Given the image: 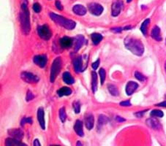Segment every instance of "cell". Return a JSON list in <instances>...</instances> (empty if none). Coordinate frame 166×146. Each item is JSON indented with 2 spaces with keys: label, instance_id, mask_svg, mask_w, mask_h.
<instances>
[{
  "label": "cell",
  "instance_id": "obj_34",
  "mask_svg": "<svg viewBox=\"0 0 166 146\" xmlns=\"http://www.w3.org/2000/svg\"><path fill=\"white\" fill-rule=\"evenodd\" d=\"M32 123H33V121H32V119L31 118H24L23 119L21 120V125L22 126H24L25 123L32 124Z\"/></svg>",
  "mask_w": 166,
  "mask_h": 146
},
{
  "label": "cell",
  "instance_id": "obj_9",
  "mask_svg": "<svg viewBox=\"0 0 166 146\" xmlns=\"http://www.w3.org/2000/svg\"><path fill=\"white\" fill-rule=\"evenodd\" d=\"M84 58L81 56H78V57L74 58L73 60L74 70H75V71L77 73H81V72L84 71V69H86V67H84Z\"/></svg>",
  "mask_w": 166,
  "mask_h": 146
},
{
  "label": "cell",
  "instance_id": "obj_8",
  "mask_svg": "<svg viewBox=\"0 0 166 146\" xmlns=\"http://www.w3.org/2000/svg\"><path fill=\"white\" fill-rule=\"evenodd\" d=\"M123 1L122 0H115L111 6L112 16L117 17L120 14L122 8H123Z\"/></svg>",
  "mask_w": 166,
  "mask_h": 146
},
{
  "label": "cell",
  "instance_id": "obj_12",
  "mask_svg": "<svg viewBox=\"0 0 166 146\" xmlns=\"http://www.w3.org/2000/svg\"><path fill=\"white\" fill-rule=\"evenodd\" d=\"M84 123L86 129L89 130L92 129L94 124V118L91 113H87L84 116Z\"/></svg>",
  "mask_w": 166,
  "mask_h": 146
},
{
  "label": "cell",
  "instance_id": "obj_10",
  "mask_svg": "<svg viewBox=\"0 0 166 146\" xmlns=\"http://www.w3.org/2000/svg\"><path fill=\"white\" fill-rule=\"evenodd\" d=\"M34 63L40 68H44L47 64L48 58L46 55H37L33 58Z\"/></svg>",
  "mask_w": 166,
  "mask_h": 146
},
{
  "label": "cell",
  "instance_id": "obj_1",
  "mask_svg": "<svg viewBox=\"0 0 166 146\" xmlns=\"http://www.w3.org/2000/svg\"><path fill=\"white\" fill-rule=\"evenodd\" d=\"M124 42L126 48L128 49L133 54L138 56H141L143 54L144 46L140 39L128 37L124 39Z\"/></svg>",
  "mask_w": 166,
  "mask_h": 146
},
{
  "label": "cell",
  "instance_id": "obj_44",
  "mask_svg": "<svg viewBox=\"0 0 166 146\" xmlns=\"http://www.w3.org/2000/svg\"><path fill=\"white\" fill-rule=\"evenodd\" d=\"M122 28H115V29H112V31H113L114 32H122Z\"/></svg>",
  "mask_w": 166,
  "mask_h": 146
},
{
  "label": "cell",
  "instance_id": "obj_14",
  "mask_svg": "<svg viewBox=\"0 0 166 146\" xmlns=\"http://www.w3.org/2000/svg\"><path fill=\"white\" fill-rule=\"evenodd\" d=\"M85 38L83 35H77L74 38V50L75 52L79 51V49L82 47V45L84 43Z\"/></svg>",
  "mask_w": 166,
  "mask_h": 146
},
{
  "label": "cell",
  "instance_id": "obj_6",
  "mask_svg": "<svg viewBox=\"0 0 166 146\" xmlns=\"http://www.w3.org/2000/svg\"><path fill=\"white\" fill-rule=\"evenodd\" d=\"M21 78L24 82L30 84L37 83L40 80L39 77L29 72H22L21 74Z\"/></svg>",
  "mask_w": 166,
  "mask_h": 146
},
{
  "label": "cell",
  "instance_id": "obj_41",
  "mask_svg": "<svg viewBox=\"0 0 166 146\" xmlns=\"http://www.w3.org/2000/svg\"><path fill=\"white\" fill-rule=\"evenodd\" d=\"M116 119H117V121L119 122H123V121H125V119L123 118H122L121 116H117L116 117Z\"/></svg>",
  "mask_w": 166,
  "mask_h": 146
},
{
  "label": "cell",
  "instance_id": "obj_4",
  "mask_svg": "<svg viewBox=\"0 0 166 146\" xmlns=\"http://www.w3.org/2000/svg\"><path fill=\"white\" fill-rule=\"evenodd\" d=\"M62 58L60 57L56 58L53 60L51 69V75H50V80L51 83L54 82L59 73H60V70L62 69Z\"/></svg>",
  "mask_w": 166,
  "mask_h": 146
},
{
  "label": "cell",
  "instance_id": "obj_32",
  "mask_svg": "<svg viewBox=\"0 0 166 146\" xmlns=\"http://www.w3.org/2000/svg\"><path fill=\"white\" fill-rule=\"evenodd\" d=\"M135 77H136V78L137 79V80H138L141 82H144L145 80H146V77H145L143 74L139 73V72H136V73H135Z\"/></svg>",
  "mask_w": 166,
  "mask_h": 146
},
{
  "label": "cell",
  "instance_id": "obj_23",
  "mask_svg": "<svg viewBox=\"0 0 166 146\" xmlns=\"http://www.w3.org/2000/svg\"><path fill=\"white\" fill-rule=\"evenodd\" d=\"M62 78H63L64 82L65 83L68 84V85H72L75 83V80L72 78L71 74L68 72H65V73H63V75H62Z\"/></svg>",
  "mask_w": 166,
  "mask_h": 146
},
{
  "label": "cell",
  "instance_id": "obj_43",
  "mask_svg": "<svg viewBox=\"0 0 166 146\" xmlns=\"http://www.w3.org/2000/svg\"><path fill=\"white\" fill-rule=\"evenodd\" d=\"M33 145L34 146H40V143L39 140H37V139H36V140H34V141L33 142Z\"/></svg>",
  "mask_w": 166,
  "mask_h": 146
},
{
  "label": "cell",
  "instance_id": "obj_13",
  "mask_svg": "<svg viewBox=\"0 0 166 146\" xmlns=\"http://www.w3.org/2000/svg\"><path fill=\"white\" fill-rule=\"evenodd\" d=\"M73 40L74 39H72V38H70V37H64L60 39L59 40L60 45H61L62 48H65V49L70 48V47H72V44H73L74 42Z\"/></svg>",
  "mask_w": 166,
  "mask_h": 146
},
{
  "label": "cell",
  "instance_id": "obj_16",
  "mask_svg": "<svg viewBox=\"0 0 166 146\" xmlns=\"http://www.w3.org/2000/svg\"><path fill=\"white\" fill-rule=\"evenodd\" d=\"M146 124L148 125V126H149L150 128L152 129H160V127H161V125H160V122L157 121V119H155L154 117L152 118H148L146 121Z\"/></svg>",
  "mask_w": 166,
  "mask_h": 146
},
{
  "label": "cell",
  "instance_id": "obj_49",
  "mask_svg": "<svg viewBox=\"0 0 166 146\" xmlns=\"http://www.w3.org/2000/svg\"><path fill=\"white\" fill-rule=\"evenodd\" d=\"M165 45H166V39H165Z\"/></svg>",
  "mask_w": 166,
  "mask_h": 146
},
{
  "label": "cell",
  "instance_id": "obj_45",
  "mask_svg": "<svg viewBox=\"0 0 166 146\" xmlns=\"http://www.w3.org/2000/svg\"><path fill=\"white\" fill-rule=\"evenodd\" d=\"M131 29V26H127V27H124V30H128V29Z\"/></svg>",
  "mask_w": 166,
  "mask_h": 146
},
{
  "label": "cell",
  "instance_id": "obj_2",
  "mask_svg": "<svg viewBox=\"0 0 166 146\" xmlns=\"http://www.w3.org/2000/svg\"><path fill=\"white\" fill-rule=\"evenodd\" d=\"M21 25L22 30L25 34H28L30 32V16H29V11L27 8V3H23L21 5V12L20 14Z\"/></svg>",
  "mask_w": 166,
  "mask_h": 146
},
{
  "label": "cell",
  "instance_id": "obj_21",
  "mask_svg": "<svg viewBox=\"0 0 166 146\" xmlns=\"http://www.w3.org/2000/svg\"><path fill=\"white\" fill-rule=\"evenodd\" d=\"M5 145L6 146H16V145H26L24 143H22L20 140H16L15 138H8L5 140Z\"/></svg>",
  "mask_w": 166,
  "mask_h": 146
},
{
  "label": "cell",
  "instance_id": "obj_11",
  "mask_svg": "<svg viewBox=\"0 0 166 146\" xmlns=\"http://www.w3.org/2000/svg\"><path fill=\"white\" fill-rule=\"evenodd\" d=\"M8 134L11 137L16 139V140H21L24 137V132L21 129H11L8 131Z\"/></svg>",
  "mask_w": 166,
  "mask_h": 146
},
{
  "label": "cell",
  "instance_id": "obj_33",
  "mask_svg": "<svg viewBox=\"0 0 166 146\" xmlns=\"http://www.w3.org/2000/svg\"><path fill=\"white\" fill-rule=\"evenodd\" d=\"M72 107L74 108V110H75V113H79L81 112V104L78 101H75L72 103Z\"/></svg>",
  "mask_w": 166,
  "mask_h": 146
},
{
  "label": "cell",
  "instance_id": "obj_22",
  "mask_svg": "<svg viewBox=\"0 0 166 146\" xmlns=\"http://www.w3.org/2000/svg\"><path fill=\"white\" fill-rule=\"evenodd\" d=\"M72 94V90L70 88L64 86L57 91V94L59 97H64V96H70Z\"/></svg>",
  "mask_w": 166,
  "mask_h": 146
},
{
  "label": "cell",
  "instance_id": "obj_46",
  "mask_svg": "<svg viewBox=\"0 0 166 146\" xmlns=\"http://www.w3.org/2000/svg\"><path fill=\"white\" fill-rule=\"evenodd\" d=\"M76 145H82V144H81L80 142H77V144H76Z\"/></svg>",
  "mask_w": 166,
  "mask_h": 146
},
{
  "label": "cell",
  "instance_id": "obj_40",
  "mask_svg": "<svg viewBox=\"0 0 166 146\" xmlns=\"http://www.w3.org/2000/svg\"><path fill=\"white\" fill-rule=\"evenodd\" d=\"M55 5H56V8L58 10H63V8H62V5L61 2H60L59 1H58V0H57V1L56 2V3H55Z\"/></svg>",
  "mask_w": 166,
  "mask_h": 146
},
{
  "label": "cell",
  "instance_id": "obj_26",
  "mask_svg": "<svg viewBox=\"0 0 166 146\" xmlns=\"http://www.w3.org/2000/svg\"><path fill=\"white\" fill-rule=\"evenodd\" d=\"M108 121L109 120H108V117L104 116V115H100L99 116V118H98V129H100L102 126L106 124Z\"/></svg>",
  "mask_w": 166,
  "mask_h": 146
},
{
  "label": "cell",
  "instance_id": "obj_48",
  "mask_svg": "<svg viewBox=\"0 0 166 146\" xmlns=\"http://www.w3.org/2000/svg\"><path fill=\"white\" fill-rule=\"evenodd\" d=\"M127 2H132V0H127Z\"/></svg>",
  "mask_w": 166,
  "mask_h": 146
},
{
  "label": "cell",
  "instance_id": "obj_20",
  "mask_svg": "<svg viewBox=\"0 0 166 146\" xmlns=\"http://www.w3.org/2000/svg\"><path fill=\"white\" fill-rule=\"evenodd\" d=\"M152 37L157 41H162V37L160 35V29L157 26H155L152 31Z\"/></svg>",
  "mask_w": 166,
  "mask_h": 146
},
{
  "label": "cell",
  "instance_id": "obj_3",
  "mask_svg": "<svg viewBox=\"0 0 166 146\" xmlns=\"http://www.w3.org/2000/svg\"><path fill=\"white\" fill-rule=\"evenodd\" d=\"M49 15L50 18H51L55 23L67 29V30H72V29H73L75 27L76 23L73 20L67 19L65 17L61 16V15H59L55 14V13H50Z\"/></svg>",
  "mask_w": 166,
  "mask_h": 146
},
{
  "label": "cell",
  "instance_id": "obj_37",
  "mask_svg": "<svg viewBox=\"0 0 166 146\" xmlns=\"http://www.w3.org/2000/svg\"><path fill=\"white\" fill-rule=\"evenodd\" d=\"M99 65H100V59H97L96 61H94V62L91 64V67H92V68L94 69V70H97V69L98 68V67H99Z\"/></svg>",
  "mask_w": 166,
  "mask_h": 146
},
{
  "label": "cell",
  "instance_id": "obj_25",
  "mask_svg": "<svg viewBox=\"0 0 166 146\" xmlns=\"http://www.w3.org/2000/svg\"><path fill=\"white\" fill-rule=\"evenodd\" d=\"M91 38L94 45H97L100 43L103 39V36L99 33H93L91 34Z\"/></svg>",
  "mask_w": 166,
  "mask_h": 146
},
{
  "label": "cell",
  "instance_id": "obj_19",
  "mask_svg": "<svg viewBox=\"0 0 166 146\" xmlns=\"http://www.w3.org/2000/svg\"><path fill=\"white\" fill-rule=\"evenodd\" d=\"M74 130L79 137H84V130H83V123L80 120H77L74 125Z\"/></svg>",
  "mask_w": 166,
  "mask_h": 146
},
{
  "label": "cell",
  "instance_id": "obj_15",
  "mask_svg": "<svg viewBox=\"0 0 166 146\" xmlns=\"http://www.w3.org/2000/svg\"><path fill=\"white\" fill-rule=\"evenodd\" d=\"M138 88V84L134 81H129L126 85V94L128 96L132 95V94L137 90Z\"/></svg>",
  "mask_w": 166,
  "mask_h": 146
},
{
  "label": "cell",
  "instance_id": "obj_38",
  "mask_svg": "<svg viewBox=\"0 0 166 146\" xmlns=\"http://www.w3.org/2000/svg\"><path fill=\"white\" fill-rule=\"evenodd\" d=\"M120 105L124 106V107H129V106H131V103L129 100L123 101V102H120Z\"/></svg>",
  "mask_w": 166,
  "mask_h": 146
},
{
  "label": "cell",
  "instance_id": "obj_47",
  "mask_svg": "<svg viewBox=\"0 0 166 146\" xmlns=\"http://www.w3.org/2000/svg\"><path fill=\"white\" fill-rule=\"evenodd\" d=\"M165 73H166V61L165 62Z\"/></svg>",
  "mask_w": 166,
  "mask_h": 146
},
{
  "label": "cell",
  "instance_id": "obj_18",
  "mask_svg": "<svg viewBox=\"0 0 166 146\" xmlns=\"http://www.w3.org/2000/svg\"><path fill=\"white\" fill-rule=\"evenodd\" d=\"M72 12L76 15L83 16V15L86 14L87 10H86V8L85 7L83 6L82 5H75L72 8Z\"/></svg>",
  "mask_w": 166,
  "mask_h": 146
},
{
  "label": "cell",
  "instance_id": "obj_35",
  "mask_svg": "<svg viewBox=\"0 0 166 146\" xmlns=\"http://www.w3.org/2000/svg\"><path fill=\"white\" fill-rule=\"evenodd\" d=\"M34 94H32L30 91H28V92H27V97H26V101L29 102V101L34 99Z\"/></svg>",
  "mask_w": 166,
  "mask_h": 146
},
{
  "label": "cell",
  "instance_id": "obj_31",
  "mask_svg": "<svg viewBox=\"0 0 166 146\" xmlns=\"http://www.w3.org/2000/svg\"><path fill=\"white\" fill-rule=\"evenodd\" d=\"M100 77V82H101V85L104 84L105 80V76H106V73H105V70L103 68H101L99 71Z\"/></svg>",
  "mask_w": 166,
  "mask_h": 146
},
{
  "label": "cell",
  "instance_id": "obj_24",
  "mask_svg": "<svg viewBox=\"0 0 166 146\" xmlns=\"http://www.w3.org/2000/svg\"><path fill=\"white\" fill-rule=\"evenodd\" d=\"M91 89L94 94L97 90V75L95 72L91 73Z\"/></svg>",
  "mask_w": 166,
  "mask_h": 146
},
{
  "label": "cell",
  "instance_id": "obj_42",
  "mask_svg": "<svg viewBox=\"0 0 166 146\" xmlns=\"http://www.w3.org/2000/svg\"><path fill=\"white\" fill-rule=\"evenodd\" d=\"M157 106H159V107H166V101H165V102H162L161 103H159V104H156Z\"/></svg>",
  "mask_w": 166,
  "mask_h": 146
},
{
  "label": "cell",
  "instance_id": "obj_36",
  "mask_svg": "<svg viewBox=\"0 0 166 146\" xmlns=\"http://www.w3.org/2000/svg\"><path fill=\"white\" fill-rule=\"evenodd\" d=\"M41 9H42V8H41L40 5L39 3L36 2L33 5V10L35 13H40V12L41 11Z\"/></svg>",
  "mask_w": 166,
  "mask_h": 146
},
{
  "label": "cell",
  "instance_id": "obj_29",
  "mask_svg": "<svg viewBox=\"0 0 166 146\" xmlns=\"http://www.w3.org/2000/svg\"><path fill=\"white\" fill-rule=\"evenodd\" d=\"M59 118H60V120H61L62 122H63V123H65V121H66L67 114H66V111H65V107L60 108V110H59Z\"/></svg>",
  "mask_w": 166,
  "mask_h": 146
},
{
  "label": "cell",
  "instance_id": "obj_7",
  "mask_svg": "<svg viewBox=\"0 0 166 146\" xmlns=\"http://www.w3.org/2000/svg\"><path fill=\"white\" fill-rule=\"evenodd\" d=\"M88 9H89L90 13L94 15H96V16H99L103 12V7L101 5L95 2L90 3V4L88 5Z\"/></svg>",
  "mask_w": 166,
  "mask_h": 146
},
{
  "label": "cell",
  "instance_id": "obj_28",
  "mask_svg": "<svg viewBox=\"0 0 166 146\" xmlns=\"http://www.w3.org/2000/svg\"><path fill=\"white\" fill-rule=\"evenodd\" d=\"M149 23H150V20L146 19L143 22L142 24H141V32L143 34V35L146 36V32H147V28H148V25H149Z\"/></svg>",
  "mask_w": 166,
  "mask_h": 146
},
{
  "label": "cell",
  "instance_id": "obj_5",
  "mask_svg": "<svg viewBox=\"0 0 166 146\" xmlns=\"http://www.w3.org/2000/svg\"><path fill=\"white\" fill-rule=\"evenodd\" d=\"M37 31L38 35H39L43 39H45V40H48V39H50L51 36H52V33H51L49 27H48L47 25L39 26L37 27Z\"/></svg>",
  "mask_w": 166,
  "mask_h": 146
},
{
  "label": "cell",
  "instance_id": "obj_39",
  "mask_svg": "<svg viewBox=\"0 0 166 146\" xmlns=\"http://www.w3.org/2000/svg\"><path fill=\"white\" fill-rule=\"evenodd\" d=\"M146 111H147V110H143V111H140V112L136 113H135V116H137L138 118H141V117H143V114H144V113H146Z\"/></svg>",
  "mask_w": 166,
  "mask_h": 146
},
{
  "label": "cell",
  "instance_id": "obj_27",
  "mask_svg": "<svg viewBox=\"0 0 166 146\" xmlns=\"http://www.w3.org/2000/svg\"><path fill=\"white\" fill-rule=\"evenodd\" d=\"M108 90L112 96L117 97V96L119 95L118 89H117L116 85H112V84H109V85H108Z\"/></svg>",
  "mask_w": 166,
  "mask_h": 146
},
{
  "label": "cell",
  "instance_id": "obj_30",
  "mask_svg": "<svg viewBox=\"0 0 166 146\" xmlns=\"http://www.w3.org/2000/svg\"><path fill=\"white\" fill-rule=\"evenodd\" d=\"M150 115L152 117H158V118H162L163 117V113L160 110H153L151 113H150Z\"/></svg>",
  "mask_w": 166,
  "mask_h": 146
},
{
  "label": "cell",
  "instance_id": "obj_17",
  "mask_svg": "<svg viewBox=\"0 0 166 146\" xmlns=\"http://www.w3.org/2000/svg\"><path fill=\"white\" fill-rule=\"evenodd\" d=\"M37 120L39 121L40 125L42 129L44 130L46 129V124H45V118H44V110L43 107L38 108L37 113Z\"/></svg>",
  "mask_w": 166,
  "mask_h": 146
}]
</instances>
